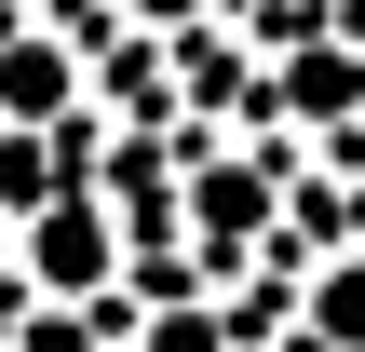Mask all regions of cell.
Returning a JSON list of instances; mask_svg holds the SVG:
<instances>
[{"instance_id":"cell-1","label":"cell","mask_w":365,"mask_h":352,"mask_svg":"<svg viewBox=\"0 0 365 352\" xmlns=\"http://www.w3.org/2000/svg\"><path fill=\"white\" fill-rule=\"evenodd\" d=\"M27 271H54V298H95V285H122V231H108L95 203L41 190V203H27Z\"/></svg>"},{"instance_id":"cell-2","label":"cell","mask_w":365,"mask_h":352,"mask_svg":"<svg viewBox=\"0 0 365 352\" xmlns=\"http://www.w3.org/2000/svg\"><path fill=\"white\" fill-rule=\"evenodd\" d=\"M54 109H81V41H0V122H54Z\"/></svg>"},{"instance_id":"cell-3","label":"cell","mask_w":365,"mask_h":352,"mask_svg":"<svg viewBox=\"0 0 365 352\" xmlns=\"http://www.w3.org/2000/svg\"><path fill=\"white\" fill-rule=\"evenodd\" d=\"M271 203H284V190H271V176H257V163H203V231H217V244H230V231H244V217H257V231H271Z\"/></svg>"},{"instance_id":"cell-4","label":"cell","mask_w":365,"mask_h":352,"mask_svg":"<svg viewBox=\"0 0 365 352\" xmlns=\"http://www.w3.org/2000/svg\"><path fill=\"white\" fill-rule=\"evenodd\" d=\"M176 298H190V285H163V326H149V352H217V326H203V312H176Z\"/></svg>"},{"instance_id":"cell-5","label":"cell","mask_w":365,"mask_h":352,"mask_svg":"<svg viewBox=\"0 0 365 352\" xmlns=\"http://www.w3.org/2000/svg\"><path fill=\"white\" fill-rule=\"evenodd\" d=\"M312 312H325V326H339V339H365V271H352V258H339V271H325V298H312Z\"/></svg>"},{"instance_id":"cell-6","label":"cell","mask_w":365,"mask_h":352,"mask_svg":"<svg viewBox=\"0 0 365 352\" xmlns=\"http://www.w3.org/2000/svg\"><path fill=\"white\" fill-rule=\"evenodd\" d=\"M122 14H135V27H190L203 0H122Z\"/></svg>"}]
</instances>
